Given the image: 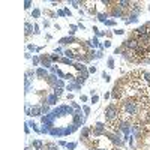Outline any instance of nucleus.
I'll return each instance as SVG.
<instances>
[{"instance_id":"1","label":"nucleus","mask_w":150,"mask_h":150,"mask_svg":"<svg viewBox=\"0 0 150 150\" xmlns=\"http://www.w3.org/2000/svg\"><path fill=\"white\" fill-rule=\"evenodd\" d=\"M114 101L123 98H150V74L144 71H132L116 83L111 93Z\"/></svg>"},{"instance_id":"2","label":"nucleus","mask_w":150,"mask_h":150,"mask_svg":"<svg viewBox=\"0 0 150 150\" xmlns=\"http://www.w3.org/2000/svg\"><path fill=\"white\" fill-rule=\"evenodd\" d=\"M105 120H107V128L111 131H117L119 126L123 123L122 117H120V111H119V105L117 102H111L107 108H105Z\"/></svg>"}]
</instances>
